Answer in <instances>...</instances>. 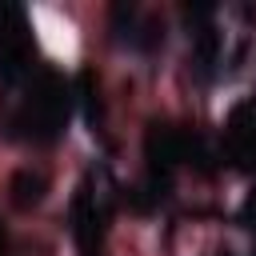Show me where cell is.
<instances>
[{
    "label": "cell",
    "instance_id": "4",
    "mask_svg": "<svg viewBox=\"0 0 256 256\" xmlns=\"http://www.w3.org/2000/svg\"><path fill=\"white\" fill-rule=\"evenodd\" d=\"M8 192H12V204L16 208H36L44 200V192H48V180L40 172H32V168H20L12 176V184H8Z\"/></svg>",
    "mask_w": 256,
    "mask_h": 256
},
{
    "label": "cell",
    "instance_id": "2",
    "mask_svg": "<svg viewBox=\"0 0 256 256\" xmlns=\"http://www.w3.org/2000/svg\"><path fill=\"white\" fill-rule=\"evenodd\" d=\"M72 236L80 256H100V240H104V208L92 192V184L84 180L76 200H72Z\"/></svg>",
    "mask_w": 256,
    "mask_h": 256
},
{
    "label": "cell",
    "instance_id": "3",
    "mask_svg": "<svg viewBox=\"0 0 256 256\" xmlns=\"http://www.w3.org/2000/svg\"><path fill=\"white\" fill-rule=\"evenodd\" d=\"M224 152L236 168H256V108L244 104L228 116V132H224Z\"/></svg>",
    "mask_w": 256,
    "mask_h": 256
},
{
    "label": "cell",
    "instance_id": "1",
    "mask_svg": "<svg viewBox=\"0 0 256 256\" xmlns=\"http://www.w3.org/2000/svg\"><path fill=\"white\" fill-rule=\"evenodd\" d=\"M64 120H68V88H64L60 76L44 72L36 80L32 96H28V108L20 112V124L28 128L32 140H44L48 144V140H56L64 132Z\"/></svg>",
    "mask_w": 256,
    "mask_h": 256
},
{
    "label": "cell",
    "instance_id": "5",
    "mask_svg": "<svg viewBox=\"0 0 256 256\" xmlns=\"http://www.w3.org/2000/svg\"><path fill=\"white\" fill-rule=\"evenodd\" d=\"M240 224L256 228V188H252V192H248V200L240 204Z\"/></svg>",
    "mask_w": 256,
    "mask_h": 256
}]
</instances>
